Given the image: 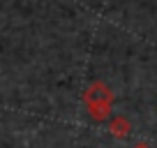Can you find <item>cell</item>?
I'll return each instance as SVG.
<instances>
[{"label":"cell","instance_id":"1","mask_svg":"<svg viewBox=\"0 0 157 148\" xmlns=\"http://www.w3.org/2000/svg\"><path fill=\"white\" fill-rule=\"evenodd\" d=\"M136 148H146V146H136Z\"/></svg>","mask_w":157,"mask_h":148}]
</instances>
